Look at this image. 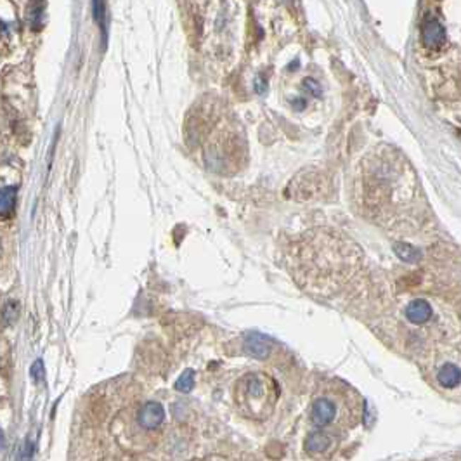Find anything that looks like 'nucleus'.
<instances>
[{"mask_svg": "<svg viewBox=\"0 0 461 461\" xmlns=\"http://www.w3.org/2000/svg\"><path fill=\"white\" fill-rule=\"evenodd\" d=\"M92 16L96 25L99 26L103 49L108 44V13H106V0H92Z\"/></svg>", "mask_w": 461, "mask_h": 461, "instance_id": "obj_7", "label": "nucleus"}, {"mask_svg": "<svg viewBox=\"0 0 461 461\" xmlns=\"http://www.w3.org/2000/svg\"><path fill=\"white\" fill-rule=\"evenodd\" d=\"M32 376L35 378L37 381H40L44 378V362L35 361V364L32 366Z\"/></svg>", "mask_w": 461, "mask_h": 461, "instance_id": "obj_15", "label": "nucleus"}, {"mask_svg": "<svg viewBox=\"0 0 461 461\" xmlns=\"http://www.w3.org/2000/svg\"><path fill=\"white\" fill-rule=\"evenodd\" d=\"M278 392V383L271 376L248 373L234 387V404L245 418L264 422L273 414Z\"/></svg>", "mask_w": 461, "mask_h": 461, "instance_id": "obj_1", "label": "nucleus"}, {"mask_svg": "<svg viewBox=\"0 0 461 461\" xmlns=\"http://www.w3.org/2000/svg\"><path fill=\"white\" fill-rule=\"evenodd\" d=\"M304 87H305V90H307V92H311L314 97L321 96V85L317 84L316 80H312V78H305Z\"/></svg>", "mask_w": 461, "mask_h": 461, "instance_id": "obj_14", "label": "nucleus"}, {"mask_svg": "<svg viewBox=\"0 0 461 461\" xmlns=\"http://www.w3.org/2000/svg\"><path fill=\"white\" fill-rule=\"evenodd\" d=\"M293 108L295 109H304L305 108V101H302V99L293 101Z\"/></svg>", "mask_w": 461, "mask_h": 461, "instance_id": "obj_16", "label": "nucleus"}, {"mask_svg": "<svg viewBox=\"0 0 461 461\" xmlns=\"http://www.w3.org/2000/svg\"><path fill=\"white\" fill-rule=\"evenodd\" d=\"M394 253L399 257L400 260H404V262H410V264L418 262V260L422 259V252H419L417 247H413V245L404 243V241H398V243H394Z\"/></svg>", "mask_w": 461, "mask_h": 461, "instance_id": "obj_10", "label": "nucleus"}, {"mask_svg": "<svg viewBox=\"0 0 461 461\" xmlns=\"http://www.w3.org/2000/svg\"><path fill=\"white\" fill-rule=\"evenodd\" d=\"M165 422V410L160 402H146L145 406L135 411L134 423L135 429L145 432H154L160 429Z\"/></svg>", "mask_w": 461, "mask_h": 461, "instance_id": "obj_2", "label": "nucleus"}, {"mask_svg": "<svg viewBox=\"0 0 461 461\" xmlns=\"http://www.w3.org/2000/svg\"><path fill=\"white\" fill-rule=\"evenodd\" d=\"M336 404L328 398H319L314 400L311 410V422L316 426H328L335 419Z\"/></svg>", "mask_w": 461, "mask_h": 461, "instance_id": "obj_4", "label": "nucleus"}, {"mask_svg": "<svg viewBox=\"0 0 461 461\" xmlns=\"http://www.w3.org/2000/svg\"><path fill=\"white\" fill-rule=\"evenodd\" d=\"M16 188H4L2 189V215L7 217L9 211H13L14 203H16Z\"/></svg>", "mask_w": 461, "mask_h": 461, "instance_id": "obj_12", "label": "nucleus"}, {"mask_svg": "<svg viewBox=\"0 0 461 461\" xmlns=\"http://www.w3.org/2000/svg\"><path fill=\"white\" fill-rule=\"evenodd\" d=\"M44 11H45V4L42 0H32L28 7V20H30V26L32 30L39 32L44 25Z\"/></svg>", "mask_w": 461, "mask_h": 461, "instance_id": "obj_11", "label": "nucleus"}, {"mask_svg": "<svg viewBox=\"0 0 461 461\" xmlns=\"http://www.w3.org/2000/svg\"><path fill=\"white\" fill-rule=\"evenodd\" d=\"M245 350L257 359H264L273 350V340L264 335H250L245 340Z\"/></svg>", "mask_w": 461, "mask_h": 461, "instance_id": "obj_5", "label": "nucleus"}, {"mask_svg": "<svg viewBox=\"0 0 461 461\" xmlns=\"http://www.w3.org/2000/svg\"><path fill=\"white\" fill-rule=\"evenodd\" d=\"M422 42L429 49H439L445 44V28L436 18H426L422 25Z\"/></svg>", "mask_w": 461, "mask_h": 461, "instance_id": "obj_3", "label": "nucleus"}, {"mask_svg": "<svg viewBox=\"0 0 461 461\" xmlns=\"http://www.w3.org/2000/svg\"><path fill=\"white\" fill-rule=\"evenodd\" d=\"M192 385H195V373H192L191 369H186V371L179 376V380H177L176 388L179 392H183V394H188V392L192 391Z\"/></svg>", "mask_w": 461, "mask_h": 461, "instance_id": "obj_13", "label": "nucleus"}, {"mask_svg": "<svg viewBox=\"0 0 461 461\" xmlns=\"http://www.w3.org/2000/svg\"><path fill=\"white\" fill-rule=\"evenodd\" d=\"M406 317L413 324H423L432 317V307L423 298H417L406 307Z\"/></svg>", "mask_w": 461, "mask_h": 461, "instance_id": "obj_6", "label": "nucleus"}, {"mask_svg": "<svg viewBox=\"0 0 461 461\" xmlns=\"http://www.w3.org/2000/svg\"><path fill=\"white\" fill-rule=\"evenodd\" d=\"M437 380H439L442 387L455 388L461 381L460 368L456 364H451V362H449V364H444L439 369V373H437Z\"/></svg>", "mask_w": 461, "mask_h": 461, "instance_id": "obj_9", "label": "nucleus"}, {"mask_svg": "<svg viewBox=\"0 0 461 461\" xmlns=\"http://www.w3.org/2000/svg\"><path fill=\"white\" fill-rule=\"evenodd\" d=\"M330 445H331V437L323 432L311 434V436H307V439L304 442V449L307 453H311V455L324 453L326 449H330Z\"/></svg>", "mask_w": 461, "mask_h": 461, "instance_id": "obj_8", "label": "nucleus"}]
</instances>
